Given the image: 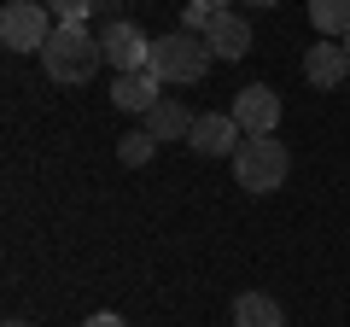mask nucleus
Instances as JSON below:
<instances>
[{
	"instance_id": "obj_9",
	"label": "nucleus",
	"mask_w": 350,
	"mask_h": 327,
	"mask_svg": "<svg viewBox=\"0 0 350 327\" xmlns=\"http://www.w3.org/2000/svg\"><path fill=\"white\" fill-rule=\"evenodd\" d=\"M158 100H163V82L152 70H123L111 82V105H117V112H140V117H146Z\"/></svg>"
},
{
	"instance_id": "obj_19",
	"label": "nucleus",
	"mask_w": 350,
	"mask_h": 327,
	"mask_svg": "<svg viewBox=\"0 0 350 327\" xmlns=\"http://www.w3.org/2000/svg\"><path fill=\"white\" fill-rule=\"evenodd\" d=\"M251 6H280V0H251Z\"/></svg>"
},
{
	"instance_id": "obj_20",
	"label": "nucleus",
	"mask_w": 350,
	"mask_h": 327,
	"mask_svg": "<svg viewBox=\"0 0 350 327\" xmlns=\"http://www.w3.org/2000/svg\"><path fill=\"white\" fill-rule=\"evenodd\" d=\"M6 327H29V322H18V315H12V322H6Z\"/></svg>"
},
{
	"instance_id": "obj_16",
	"label": "nucleus",
	"mask_w": 350,
	"mask_h": 327,
	"mask_svg": "<svg viewBox=\"0 0 350 327\" xmlns=\"http://www.w3.org/2000/svg\"><path fill=\"white\" fill-rule=\"evenodd\" d=\"M204 24H211V6H199V0H187V12H181V29H193V36H204Z\"/></svg>"
},
{
	"instance_id": "obj_10",
	"label": "nucleus",
	"mask_w": 350,
	"mask_h": 327,
	"mask_svg": "<svg viewBox=\"0 0 350 327\" xmlns=\"http://www.w3.org/2000/svg\"><path fill=\"white\" fill-rule=\"evenodd\" d=\"M304 76H310L315 88H338V82L350 76V53L338 47V41H327V36H321L310 53H304Z\"/></svg>"
},
{
	"instance_id": "obj_2",
	"label": "nucleus",
	"mask_w": 350,
	"mask_h": 327,
	"mask_svg": "<svg viewBox=\"0 0 350 327\" xmlns=\"http://www.w3.org/2000/svg\"><path fill=\"white\" fill-rule=\"evenodd\" d=\"M211 59H216V53H211L204 36H193V29H170L163 41H152V64H146V70L170 88V82H199V76L211 70Z\"/></svg>"
},
{
	"instance_id": "obj_11",
	"label": "nucleus",
	"mask_w": 350,
	"mask_h": 327,
	"mask_svg": "<svg viewBox=\"0 0 350 327\" xmlns=\"http://www.w3.org/2000/svg\"><path fill=\"white\" fill-rule=\"evenodd\" d=\"M193 123H199V117H193L181 100H158V105L146 112V129H152L158 140H187V135H193Z\"/></svg>"
},
{
	"instance_id": "obj_18",
	"label": "nucleus",
	"mask_w": 350,
	"mask_h": 327,
	"mask_svg": "<svg viewBox=\"0 0 350 327\" xmlns=\"http://www.w3.org/2000/svg\"><path fill=\"white\" fill-rule=\"evenodd\" d=\"M199 6H211V12H228V0H199Z\"/></svg>"
},
{
	"instance_id": "obj_15",
	"label": "nucleus",
	"mask_w": 350,
	"mask_h": 327,
	"mask_svg": "<svg viewBox=\"0 0 350 327\" xmlns=\"http://www.w3.org/2000/svg\"><path fill=\"white\" fill-rule=\"evenodd\" d=\"M47 12L59 18V24H88V12H94V0H47Z\"/></svg>"
},
{
	"instance_id": "obj_17",
	"label": "nucleus",
	"mask_w": 350,
	"mask_h": 327,
	"mask_svg": "<svg viewBox=\"0 0 350 327\" xmlns=\"http://www.w3.org/2000/svg\"><path fill=\"white\" fill-rule=\"evenodd\" d=\"M82 327H129V322H123V315H111V310H100V315H88Z\"/></svg>"
},
{
	"instance_id": "obj_12",
	"label": "nucleus",
	"mask_w": 350,
	"mask_h": 327,
	"mask_svg": "<svg viewBox=\"0 0 350 327\" xmlns=\"http://www.w3.org/2000/svg\"><path fill=\"white\" fill-rule=\"evenodd\" d=\"M234 327H286V315H280V304L269 292H239L234 298Z\"/></svg>"
},
{
	"instance_id": "obj_14",
	"label": "nucleus",
	"mask_w": 350,
	"mask_h": 327,
	"mask_svg": "<svg viewBox=\"0 0 350 327\" xmlns=\"http://www.w3.org/2000/svg\"><path fill=\"white\" fill-rule=\"evenodd\" d=\"M152 152H158V135H152V129H135V135H123V140H117V158H123L129 170H140V164H146Z\"/></svg>"
},
{
	"instance_id": "obj_7",
	"label": "nucleus",
	"mask_w": 350,
	"mask_h": 327,
	"mask_svg": "<svg viewBox=\"0 0 350 327\" xmlns=\"http://www.w3.org/2000/svg\"><path fill=\"white\" fill-rule=\"evenodd\" d=\"M239 135H245V129L234 123V112H204L199 123H193L187 140H193V152H199V158H234V152L245 146Z\"/></svg>"
},
{
	"instance_id": "obj_8",
	"label": "nucleus",
	"mask_w": 350,
	"mask_h": 327,
	"mask_svg": "<svg viewBox=\"0 0 350 327\" xmlns=\"http://www.w3.org/2000/svg\"><path fill=\"white\" fill-rule=\"evenodd\" d=\"M204 41H211V53L216 59H245L251 53V24L239 12H211V24H204Z\"/></svg>"
},
{
	"instance_id": "obj_3",
	"label": "nucleus",
	"mask_w": 350,
	"mask_h": 327,
	"mask_svg": "<svg viewBox=\"0 0 350 327\" xmlns=\"http://www.w3.org/2000/svg\"><path fill=\"white\" fill-rule=\"evenodd\" d=\"M286 170H292V158H286V146H280L275 135H251L245 146L234 152V181L245 193H275V187H286Z\"/></svg>"
},
{
	"instance_id": "obj_1",
	"label": "nucleus",
	"mask_w": 350,
	"mask_h": 327,
	"mask_svg": "<svg viewBox=\"0 0 350 327\" xmlns=\"http://www.w3.org/2000/svg\"><path fill=\"white\" fill-rule=\"evenodd\" d=\"M100 64H105V47L88 36L82 24H59V29L47 36V47H41V70H47L53 82H64V88L88 82Z\"/></svg>"
},
{
	"instance_id": "obj_21",
	"label": "nucleus",
	"mask_w": 350,
	"mask_h": 327,
	"mask_svg": "<svg viewBox=\"0 0 350 327\" xmlns=\"http://www.w3.org/2000/svg\"><path fill=\"white\" fill-rule=\"evenodd\" d=\"M345 53H350V36H345Z\"/></svg>"
},
{
	"instance_id": "obj_5",
	"label": "nucleus",
	"mask_w": 350,
	"mask_h": 327,
	"mask_svg": "<svg viewBox=\"0 0 350 327\" xmlns=\"http://www.w3.org/2000/svg\"><path fill=\"white\" fill-rule=\"evenodd\" d=\"M100 47H105V64H111L117 76H123V70H146V64H152V41H146V29L129 24V18H111V24H105Z\"/></svg>"
},
{
	"instance_id": "obj_6",
	"label": "nucleus",
	"mask_w": 350,
	"mask_h": 327,
	"mask_svg": "<svg viewBox=\"0 0 350 327\" xmlns=\"http://www.w3.org/2000/svg\"><path fill=\"white\" fill-rule=\"evenodd\" d=\"M234 123L245 129V135H275V129H280V94L269 88V82L239 88L234 94Z\"/></svg>"
},
{
	"instance_id": "obj_4",
	"label": "nucleus",
	"mask_w": 350,
	"mask_h": 327,
	"mask_svg": "<svg viewBox=\"0 0 350 327\" xmlns=\"http://www.w3.org/2000/svg\"><path fill=\"white\" fill-rule=\"evenodd\" d=\"M53 29H59V18L47 12V0H12V6L0 12V41L12 53H41Z\"/></svg>"
},
{
	"instance_id": "obj_13",
	"label": "nucleus",
	"mask_w": 350,
	"mask_h": 327,
	"mask_svg": "<svg viewBox=\"0 0 350 327\" xmlns=\"http://www.w3.org/2000/svg\"><path fill=\"white\" fill-rule=\"evenodd\" d=\"M310 24L315 36H350V0H310Z\"/></svg>"
}]
</instances>
